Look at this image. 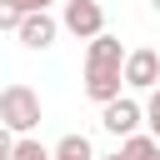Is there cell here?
Returning a JSON list of instances; mask_svg holds the SVG:
<instances>
[{"mask_svg":"<svg viewBox=\"0 0 160 160\" xmlns=\"http://www.w3.org/2000/svg\"><path fill=\"white\" fill-rule=\"evenodd\" d=\"M0 125L5 130H15V135H30L35 125H40V95L30 90V85H5L0 90Z\"/></svg>","mask_w":160,"mask_h":160,"instance_id":"6da1fadb","label":"cell"},{"mask_svg":"<svg viewBox=\"0 0 160 160\" xmlns=\"http://www.w3.org/2000/svg\"><path fill=\"white\" fill-rule=\"evenodd\" d=\"M60 25H65L75 40H95V35H105V10H100L95 0H65Z\"/></svg>","mask_w":160,"mask_h":160,"instance_id":"7a4b0ae2","label":"cell"},{"mask_svg":"<svg viewBox=\"0 0 160 160\" xmlns=\"http://www.w3.org/2000/svg\"><path fill=\"white\" fill-rule=\"evenodd\" d=\"M140 120H145V110L135 105V100H110V105H100V125L110 130V135H120V140H130L135 130H140Z\"/></svg>","mask_w":160,"mask_h":160,"instance_id":"3957f363","label":"cell"},{"mask_svg":"<svg viewBox=\"0 0 160 160\" xmlns=\"http://www.w3.org/2000/svg\"><path fill=\"white\" fill-rule=\"evenodd\" d=\"M20 45L25 50H45V45H55V35H60V20L50 15V10H35V15H25L20 20Z\"/></svg>","mask_w":160,"mask_h":160,"instance_id":"277c9868","label":"cell"},{"mask_svg":"<svg viewBox=\"0 0 160 160\" xmlns=\"http://www.w3.org/2000/svg\"><path fill=\"white\" fill-rule=\"evenodd\" d=\"M125 85L155 90V85H160V55H155V50H130V55H125Z\"/></svg>","mask_w":160,"mask_h":160,"instance_id":"5b68a950","label":"cell"},{"mask_svg":"<svg viewBox=\"0 0 160 160\" xmlns=\"http://www.w3.org/2000/svg\"><path fill=\"white\" fill-rule=\"evenodd\" d=\"M125 45L115 40V35H95L90 40V50H85V70H125Z\"/></svg>","mask_w":160,"mask_h":160,"instance_id":"8992f818","label":"cell"},{"mask_svg":"<svg viewBox=\"0 0 160 160\" xmlns=\"http://www.w3.org/2000/svg\"><path fill=\"white\" fill-rule=\"evenodd\" d=\"M120 85H125V70H85V95L95 105L120 100Z\"/></svg>","mask_w":160,"mask_h":160,"instance_id":"52a82bcc","label":"cell"},{"mask_svg":"<svg viewBox=\"0 0 160 160\" xmlns=\"http://www.w3.org/2000/svg\"><path fill=\"white\" fill-rule=\"evenodd\" d=\"M55 160H100V155H95V145H90L85 135H60Z\"/></svg>","mask_w":160,"mask_h":160,"instance_id":"ba28073f","label":"cell"},{"mask_svg":"<svg viewBox=\"0 0 160 160\" xmlns=\"http://www.w3.org/2000/svg\"><path fill=\"white\" fill-rule=\"evenodd\" d=\"M120 155H125V160H160V140H155V135H130Z\"/></svg>","mask_w":160,"mask_h":160,"instance_id":"9c48e42d","label":"cell"},{"mask_svg":"<svg viewBox=\"0 0 160 160\" xmlns=\"http://www.w3.org/2000/svg\"><path fill=\"white\" fill-rule=\"evenodd\" d=\"M10 160H55V150H45V145H40L35 135H20V140H15V155H10Z\"/></svg>","mask_w":160,"mask_h":160,"instance_id":"30bf717a","label":"cell"},{"mask_svg":"<svg viewBox=\"0 0 160 160\" xmlns=\"http://www.w3.org/2000/svg\"><path fill=\"white\" fill-rule=\"evenodd\" d=\"M20 20H25V10L15 0H0V30H20Z\"/></svg>","mask_w":160,"mask_h":160,"instance_id":"8fae6325","label":"cell"},{"mask_svg":"<svg viewBox=\"0 0 160 160\" xmlns=\"http://www.w3.org/2000/svg\"><path fill=\"white\" fill-rule=\"evenodd\" d=\"M145 120H150V130H155V140H160V90L145 100Z\"/></svg>","mask_w":160,"mask_h":160,"instance_id":"7c38bea8","label":"cell"},{"mask_svg":"<svg viewBox=\"0 0 160 160\" xmlns=\"http://www.w3.org/2000/svg\"><path fill=\"white\" fill-rule=\"evenodd\" d=\"M15 140H20V135H15V130H5V125H0V160H10V155H15Z\"/></svg>","mask_w":160,"mask_h":160,"instance_id":"4fadbf2b","label":"cell"},{"mask_svg":"<svg viewBox=\"0 0 160 160\" xmlns=\"http://www.w3.org/2000/svg\"><path fill=\"white\" fill-rule=\"evenodd\" d=\"M15 5H20L25 15H35V10H50V0H15Z\"/></svg>","mask_w":160,"mask_h":160,"instance_id":"5bb4252c","label":"cell"},{"mask_svg":"<svg viewBox=\"0 0 160 160\" xmlns=\"http://www.w3.org/2000/svg\"><path fill=\"white\" fill-rule=\"evenodd\" d=\"M100 160H125V155H120V150H115V155H100Z\"/></svg>","mask_w":160,"mask_h":160,"instance_id":"9a60e30c","label":"cell"},{"mask_svg":"<svg viewBox=\"0 0 160 160\" xmlns=\"http://www.w3.org/2000/svg\"><path fill=\"white\" fill-rule=\"evenodd\" d=\"M150 5H155V15H160V0H150Z\"/></svg>","mask_w":160,"mask_h":160,"instance_id":"2e32d148","label":"cell"}]
</instances>
